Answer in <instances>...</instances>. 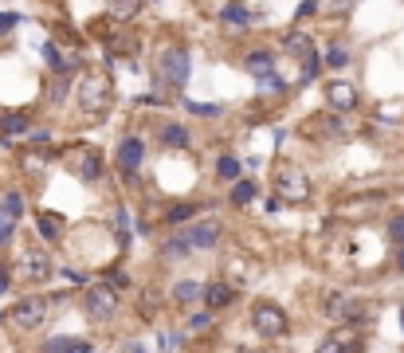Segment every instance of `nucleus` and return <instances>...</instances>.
<instances>
[{"label": "nucleus", "mask_w": 404, "mask_h": 353, "mask_svg": "<svg viewBox=\"0 0 404 353\" xmlns=\"http://www.w3.org/2000/svg\"><path fill=\"white\" fill-rule=\"evenodd\" d=\"M252 326H255V334H263V337H283L286 330H291V322H286L283 306H275V303H255Z\"/></svg>", "instance_id": "nucleus-1"}, {"label": "nucleus", "mask_w": 404, "mask_h": 353, "mask_svg": "<svg viewBox=\"0 0 404 353\" xmlns=\"http://www.w3.org/2000/svg\"><path fill=\"white\" fill-rule=\"evenodd\" d=\"M83 306H86V314H91L94 322H110L114 314H118V294H114V286H91L86 291V298H83Z\"/></svg>", "instance_id": "nucleus-2"}, {"label": "nucleus", "mask_w": 404, "mask_h": 353, "mask_svg": "<svg viewBox=\"0 0 404 353\" xmlns=\"http://www.w3.org/2000/svg\"><path fill=\"white\" fill-rule=\"evenodd\" d=\"M43 318H47V298L28 294V298H20V303L12 306V322H16L20 330H40Z\"/></svg>", "instance_id": "nucleus-3"}, {"label": "nucleus", "mask_w": 404, "mask_h": 353, "mask_svg": "<svg viewBox=\"0 0 404 353\" xmlns=\"http://www.w3.org/2000/svg\"><path fill=\"white\" fill-rule=\"evenodd\" d=\"M110 99V83L102 75H86L83 83H79V102H83L86 114H99L102 106H106Z\"/></svg>", "instance_id": "nucleus-4"}, {"label": "nucleus", "mask_w": 404, "mask_h": 353, "mask_svg": "<svg viewBox=\"0 0 404 353\" xmlns=\"http://www.w3.org/2000/svg\"><path fill=\"white\" fill-rule=\"evenodd\" d=\"M161 75H165L169 86H185L189 83V51H181V47L161 51Z\"/></svg>", "instance_id": "nucleus-5"}, {"label": "nucleus", "mask_w": 404, "mask_h": 353, "mask_svg": "<svg viewBox=\"0 0 404 353\" xmlns=\"http://www.w3.org/2000/svg\"><path fill=\"white\" fill-rule=\"evenodd\" d=\"M275 185H279V196H283V201H306V196H310V181H306L298 169H283V173L275 176Z\"/></svg>", "instance_id": "nucleus-6"}, {"label": "nucleus", "mask_w": 404, "mask_h": 353, "mask_svg": "<svg viewBox=\"0 0 404 353\" xmlns=\"http://www.w3.org/2000/svg\"><path fill=\"white\" fill-rule=\"evenodd\" d=\"M20 212H24V196H20V193H9L4 201H0V244H9V240H12Z\"/></svg>", "instance_id": "nucleus-7"}, {"label": "nucleus", "mask_w": 404, "mask_h": 353, "mask_svg": "<svg viewBox=\"0 0 404 353\" xmlns=\"http://www.w3.org/2000/svg\"><path fill=\"white\" fill-rule=\"evenodd\" d=\"M20 275L32 279V283H43L51 275V259L43 252H24L20 255Z\"/></svg>", "instance_id": "nucleus-8"}, {"label": "nucleus", "mask_w": 404, "mask_h": 353, "mask_svg": "<svg viewBox=\"0 0 404 353\" xmlns=\"http://www.w3.org/2000/svg\"><path fill=\"white\" fill-rule=\"evenodd\" d=\"M326 99H330V106H337L342 114H349V110L357 106V91L345 79H334V83L326 86Z\"/></svg>", "instance_id": "nucleus-9"}, {"label": "nucleus", "mask_w": 404, "mask_h": 353, "mask_svg": "<svg viewBox=\"0 0 404 353\" xmlns=\"http://www.w3.org/2000/svg\"><path fill=\"white\" fill-rule=\"evenodd\" d=\"M204 306H208V310H224V306H232V298H236V291H232V286L228 283H208L204 286Z\"/></svg>", "instance_id": "nucleus-10"}, {"label": "nucleus", "mask_w": 404, "mask_h": 353, "mask_svg": "<svg viewBox=\"0 0 404 353\" xmlns=\"http://www.w3.org/2000/svg\"><path fill=\"white\" fill-rule=\"evenodd\" d=\"M185 235H189V244L193 247H212L216 244V235H220V224L216 220H201V224H193Z\"/></svg>", "instance_id": "nucleus-11"}, {"label": "nucleus", "mask_w": 404, "mask_h": 353, "mask_svg": "<svg viewBox=\"0 0 404 353\" xmlns=\"http://www.w3.org/2000/svg\"><path fill=\"white\" fill-rule=\"evenodd\" d=\"M43 349L47 353H91V342L86 337H47Z\"/></svg>", "instance_id": "nucleus-12"}, {"label": "nucleus", "mask_w": 404, "mask_h": 353, "mask_svg": "<svg viewBox=\"0 0 404 353\" xmlns=\"http://www.w3.org/2000/svg\"><path fill=\"white\" fill-rule=\"evenodd\" d=\"M142 153H145V145L138 142V138H126V142L118 145V161H122V169H126V173H134V169L142 165Z\"/></svg>", "instance_id": "nucleus-13"}, {"label": "nucleus", "mask_w": 404, "mask_h": 353, "mask_svg": "<svg viewBox=\"0 0 404 353\" xmlns=\"http://www.w3.org/2000/svg\"><path fill=\"white\" fill-rule=\"evenodd\" d=\"M283 51L286 55H295V59H303V55L314 51V43H310V35H303V32H286L283 35Z\"/></svg>", "instance_id": "nucleus-14"}, {"label": "nucleus", "mask_w": 404, "mask_h": 353, "mask_svg": "<svg viewBox=\"0 0 404 353\" xmlns=\"http://www.w3.org/2000/svg\"><path fill=\"white\" fill-rule=\"evenodd\" d=\"M220 16H224L232 28H247V24H252V9H247V4H240V0L224 4V12H220Z\"/></svg>", "instance_id": "nucleus-15"}, {"label": "nucleus", "mask_w": 404, "mask_h": 353, "mask_svg": "<svg viewBox=\"0 0 404 353\" xmlns=\"http://www.w3.org/2000/svg\"><path fill=\"white\" fill-rule=\"evenodd\" d=\"M43 59H47V67H51V71H60V75L75 67V59L63 55V47H55V43H47V47H43Z\"/></svg>", "instance_id": "nucleus-16"}, {"label": "nucleus", "mask_w": 404, "mask_h": 353, "mask_svg": "<svg viewBox=\"0 0 404 353\" xmlns=\"http://www.w3.org/2000/svg\"><path fill=\"white\" fill-rule=\"evenodd\" d=\"M247 71H252V75L275 71V51H252V55H247Z\"/></svg>", "instance_id": "nucleus-17"}, {"label": "nucleus", "mask_w": 404, "mask_h": 353, "mask_svg": "<svg viewBox=\"0 0 404 353\" xmlns=\"http://www.w3.org/2000/svg\"><path fill=\"white\" fill-rule=\"evenodd\" d=\"M161 142H165L169 150H185V145H189V130L177 126V122H169V126L161 130Z\"/></svg>", "instance_id": "nucleus-18"}, {"label": "nucleus", "mask_w": 404, "mask_h": 353, "mask_svg": "<svg viewBox=\"0 0 404 353\" xmlns=\"http://www.w3.org/2000/svg\"><path fill=\"white\" fill-rule=\"evenodd\" d=\"M201 294H204V286H196V283H177V286H173V303H181V306L201 303Z\"/></svg>", "instance_id": "nucleus-19"}, {"label": "nucleus", "mask_w": 404, "mask_h": 353, "mask_svg": "<svg viewBox=\"0 0 404 353\" xmlns=\"http://www.w3.org/2000/svg\"><path fill=\"white\" fill-rule=\"evenodd\" d=\"M28 130V118L24 114H9V118H0V138H16Z\"/></svg>", "instance_id": "nucleus-20"}, {"label": "nucleus", "mask_w": 404, "mask_h": 353, "mask_svg": "<svg viewBox=\"0 0 404 353\" xmlns=\"http://www.w3.org/2000/svg\"><path fill=\"white\" fill-rule=\"evenodd\" d=\"M255 201V181H240L236 176V185H232V204H252Z\"/></svg>", "instance_id": "nucleus-21"}, {"label": "nucleus", "mask_w": 404, "mask_h": 353, "mask_svg": "<svg viewBox=\"0 0 404 353\" xmlns=\"http://www.w3.org/2000/svg\"><path fill=\"white\" fill-rule=\"evenodd\" d=\"M102 173V161H99V153H86L83 161H79V176H86V181H94V176Z\"/></svg>", "instance_id": "nucleus-22"}, {"label": "nucleus", "mask_w": 404, "mask_h": 353, "mask_svg": "<svg viewBox=\"0 0 404 353\" xmlns=\"http://www.w3.org/2000/svg\"><path fill=\"white\" fill-rule=\"evenodd\" d=\"M110 12H114V20H134L138 0H110Z\"/></svg>", "instance_id": "nucleus-23"}, {"label": "nucleus", "mask_w": 404, "mask_h": 353, "mask_svg": "<svg viewBox=\"0 0 404 353\" xmlns=\"http://www.w3.org/2000/svg\"><path fill=\"white\" fill-rule=\"evenodd\" d=\"M259 91H263V94H283L286 83L275 75V71H267V75H259Z\"/></svg>", "instance_id": "nucleus-24"}, {"label": "nucleus", "mask_w": 404, "mask_h": 353, "mask_svg": "<svg viewBox=\"0 0 404 353\" xmlns=\"http://www.w3.org/2000/svg\"><path fill=\"white\" fill-rule=\"evenodd\" d=\"M345 63H349V51H345V47H330L326 51V67L330 71H342Z\"/></svg>", "instance_id": "nucleus-25"}, {"label": "nucleus", "mask_w": 404, "mask_h": 353, "mask_svg": "<svg viewBox=\"0 0 404 353\" xmlns=\"http://www.w3.org/2000/svg\"><path fill=\"white\" fill-rule=\"evenodd\" d=\"M185 110H193L196 118H216V114H220V106H216V102L208 106V102H193V99H185Z\"/></svg>", "instance_id": "nucleus-26"}, {"label": "nucleus", "mask_w": 404, "mask_h": 353, "mask_svg": "<svg viewBox=\"0 0 404 353\" xmlns=\"http://www.w3.org/2000/svg\"><path fill=\"white\" fill-rule=\"evenodd\" d=\"M193 216H196V204H177L165 220H169V224H185V220H193Z\"/></svg>", "instance_id": "nucleus-27"}, {"label": "nucleus", "mask_w": 404, "mask_h": 353, "mask_svg": "<svg viewBox=\"0 0 404 353\" xmlns=\"http://www.w3.org/2000/svg\"><path fill=\"white\" fill-rule=\"evenodd\" d=\"M60 216H40V235L43 240H55V235H60Z\"/></svg>", "instance_id": "nucleus-28"}, {"label": "nucleus", "mask_w": 404, "mask_h": 353, "mask_svg": "<svg viewBox=\"0 0 404 353\" xmlns=\"http://www.w3.org/2000/svg\"><path fill=\"white\" fill-rule=\"evenodd\" d=\"M220 176H224V181H236V176H240V161L236 157H220Z\"/></svg>", "instance_id": "nucleus-29"}, {"label": "nucleus", "mask_w": 404, "mask_h": 353, "mask_svg": "<svg viewBox=\"0 0 404 353\" xmlns=\"http://www.w3.org/2000/svg\"><path fill=\"white\" fill-rule=\"evenodd\" d=\"M16 24H20V16H16V12H0V35H4V32H12Z\"/></svg>", "instance_id": "nucleus-30"}, {"label": "nucleus", "mask_w": 404, "mask_h": 353, "mask_svg": "<svg viewBox=\"0 0 404 353\" xmlns=\"http://www.w3.org/2000/svg\"><path fill=\"white\" fill-rule=\"evenodd\" d=\"M388 235H393L396 244H404V216H393V224H388Z\"/></svg>", "instance_id": "nucleus-31"}, {"label": "nucleus", "mask_w": 404, "mask_h": 353, "mask_svg": "<svg viewBox=\"0 0 404 353\" xmlns=\"http://www.w3.org/2000/svg\"><path fill=\"white\" fill-rule=\"evenodd\" d=\"M106 283H110V286H118V291H122V286H126V283H130V279H126V275H122V271H110V275H106Z\"/></svg>", "instance_id": "nucleus-32"}, {"label": "nucleus", "mask_w": 404, "mask_h": 353, "mask_svg": "<svg viewBox=\"0 0 404 353\" xmlns=\"http://www.w3.org/2000/svg\"><path fill=\"white\" fill-rule=\"evenodd\" d=\"M51 99H55V102H63V99H67V83H63V79H60L55 86H51Z\"/></svg>", "instance_id": "nucleus-33"}, {"label": "nucleus", "mask_w": 404, "mask_h": 353, "mask_svg": "<svg viewBox=\"0 0 404 353\" xmlns=\"http://www.w3.org/2000/svg\"><path fill=\"white\" fill-rule=\"evenodd\" d=\"M161 345H165V349H177L181 337H177V334H161Z\"/></svg>", "instance_id": "nucleus-34"}, {"label": "nucleus", "mask_w": 404, "mask_h": 353, "mask_svg": "<svg viewBox=\"0 0 404 353\" xmlns=\"http://www.w3.org/2000/svg\"><path fill=\"white\" fill-rule=\"evenodd\" d=\"M24 165L32 169V173H40V169H43V157H35V153H32V157H24Z\"/></svg>", "instance_id": "nucleus-35"}, {"label": "nucleus", "mask_w": 404, "mask_h": 353, "mask_svg": "<svg viewBox=\"0 0 404 353\" xmlns=\"http://www.w3.org/2000/svg\"><path fill=\"white\" fill-rule=\"evenodd\" d=\"M314 12V0H303V4H298V20H306Z\"/></svg>", "instance_id": "nucleus-36"}, {"label": "nucleus", "mask_w": 404, "mask_h": 353, "mask_svg": "<svg viewBox=\"0 0 404 353\" xmlns=\"http://www.w3.org/2000/svg\"><path fill=\"white\" fill-rule=\"evenodd\" d=\"M9 291V267H0V294Z\"/></svg>", "instance_id": "nucleus-37"}, {"label": "nucleus", "mask_w": 404, "mask_h": 353, "mask_svg": "<svg viewBox=\"0 0 404 353\" xmlns=\"http://www.w3.org/2000/svg\"><path fill=\"white\" fill-rule=\"evenodd\" d=\"M349 4H354V0H334V9H342V12L349 9Z\"/></svg>", "instance_id": "nucleus-38"}, {"label": "nucleus", "mask_w": 404, "mask_h": 353, "mask_svg": "<svg viewBox=\"0 0 404 353\" xmlns=\"http://www.w3.org/2000/svg\"><path fill=\"white\" fill-rule=\"evenodd\" d=\"M396 263H400V271H404V244H400V259H396Z\"/></svg>", "instance_id": "nucleus-39"}, {"label": "nucleus", "mask_w": 404, "mask_h": 353, "mask_svg": "<svg viewBox=\"0 0 404 353\" xmlns=\"http://www.w3.org/2000/svg\"><path fill=\"white\" fill-rule=\"evenodd\" d=\"M400 318H404V306H400Z\"/></svg>", "instance_id": "nucleus-40"}]
</instances>
